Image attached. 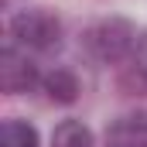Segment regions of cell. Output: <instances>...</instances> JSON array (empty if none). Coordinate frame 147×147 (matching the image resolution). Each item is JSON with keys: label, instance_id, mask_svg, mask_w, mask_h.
I'll return each mask as SVG.
<instances>
[{"label": "cell", "instance_id": "cell-1", "mask_svg": "<svg viewBox=\"0 0 147 147\" xmlns=\"http://www.w3.org/2000/svg\"><path fill=\"white\" fill-rule=\"evenodd\" d=\"M86 48L96 62H106V65H116L123 62L127 55H134L137 48V31L127 17H106L99 24H92L86 31Z\"/></svg>", "mask_w": 147, "mask_h": 147}, {"label": "cell", "instance_id": "cell-4", "mask_svg": "<svg viewBox=\"0 0 147 147\" xmlns=\"http://www.w3.org/2000/svg\"><path fill=\"white\" fill-rule=\"evenodd\" d=\"M106 147H147V113H123L106 127Z\"/></svg>", "mask_w": 147, "mask_h": 147}, {"label": "cell", "instance_id": "cell-2", "mask_svg": "<svg viewBox=\"0 0 147 147\" xmlns=\"http://www.w3.org/2000/svg\"><path fill=\"white\" fill-rule=\"evenodd\" d=\"M58 38H62V21L45 7L17 10L10 17V41L21 45L24 51H48L58 45Z\"/></svg>", "mask_w": 147, "mask_h": 147}, {"label": "cell", "instance_id": "cell-6", "mask_svg": "<svg viewBox=\"0 0 147 147\" xmlns=\"http://www.w3.org/2000/svg\"><path fill=\"white\" fill-rule=\"evenodd\" d=\"M51 147H92V130L82 120H62L51 134Z\"/></svg>", "mask_w": 147, "mask_h": 147}, {"label": "cell", "instance_id": "cell-8", "mask_svg": "<svg viewBox=\"0 0 147 147\" xmlns=\"http://www.w3.org/2000/svg\"><path fill=\"white\" fill-rule=\"evenodd\" d=\"M134 69L140 75V82L147 86V31L137 38V48H134Z\"/></svg>", "mask_w": 147, "mask_h": 147}, {"label": "cell", "instance_id": "cell-3", "mask_svg": "<svg viewBox=\"0 0 147 147\" xmlns=\"http://www.w3.org/2000/svg\"><path fill=\"white\" fill-rule=\"evenodd\" d=\"M45 75H38V65L28 58V51L14 41L3 45L0 51V89L17 96V92H31Z\"/></svg>", "mask_w": 147, "mask_h": 147}, {"label": "cell", "instance_id": "cell-5", "mask_svg": "<svg viewBox=\"0 0 147 147\" xmlns=\"http://www.w3.org/2000/svg\"><path fill=\"white\" fill-rule=\"evenodd\" d=\"M41 89L48 92L51 103H62V106H69V103L79 99V79L69 69H51V72L41 79Z\"/></svg>", "mask_w": 147, "mask_h": 147}, {"label": "cell", "instance_id": "cell-7", "mask_svg": "<svg viewBox=\"0 0 147 147\" xmlns=\"http://www.w3.org/2000/svg\"><path fill=\"white\" fill-rule=\"evenodd\" d=\"M0 147H38V130L28 120H3Z\"/></svg>", "mask_w": 147, "mask_h": 147}]
</instances>
